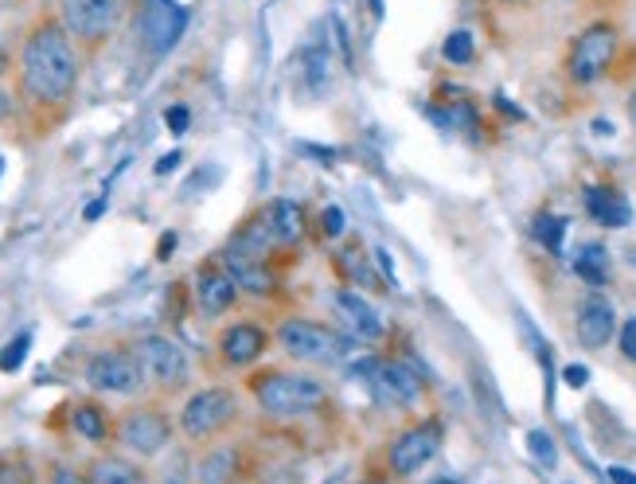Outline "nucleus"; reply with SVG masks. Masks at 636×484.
<instances>
[{"label":"nucleus","mask_w":636,"mask_h":484,"mask_svg":"<svg viewBox=\"0 0 636 484\" xmlns=\"http://www.w3.org/2000/svg\"><path fill=\"white\" fill-rule=\"evenodd\" d=\"M86 484H149V476H144L129 458H114V453H109V458L90 461Z\"/></svg>","instance_id":"obj_20"},{"label":"nucleus","mask_w":636,"mask_h":484,"mask_svg":"<svg viewBox=\"0 0 636 484\" xmlns=\"http://www.w3.org/2000/svg\"><path fill=\"white\" fill-rule=\"evenodd\" d=\"M239 418V395L231 387H204L196 395H188L184 411H180V430L192 441H211Z\"/></svg>","instance_id":"obj_5"},{"label":"nucleus","mask_w":636,"mask_h":484,"mask_svg":"<svg viewBox=\"0 0 636 484\" xmlns=\"http://www.w3.org/2000/svg\"><path fill=\"white\" fill-rule=\"evenodd\" d=\"M27 348H32V332H20V336H12V341L4 344V352H0V371L9 376V371H20V368H24Z\"/></svg>","instance_id":"obj_28"},{"label":"nucleus","mask_w":636,"mask_h":484,"mask_svg":"<svg viewBox=\"0 0 636 484\" xmlns=\"http://www.w3.org/2000/svg\"><path fill=\"white\" fill-rule=\"evenodd\" d=\"M278 348L286 352L297 364H313V368H328V364H340L344 352H348V341L340 332L328 329L321 321H305V316H289V321L278 324L274 332Z\"/></svg>","instance_id":"obj_3"},{"label":"nucleus","mask_w":636,"mask_h":484,"mask_svg":"<svg viewBox=\"0 0 636 484\" xmlns=\"http://www.w3.org/2000/svg\"><path fill=\"white\" fill-rule=\"evenodd\" d=\"M628 262H633V266H636V246H633V251H628Z\"/></svg>","instance_id":"obj_42"},{"label":"nucleus","mask_w":636,"mask_h":484,"mask_svg":"<svg viewBox=\"0 0 636 484\" xmlns=\"http://www.w3.org/2000/svg\"><path fill=\"white\" fill-rule=\"evenodd\" d=\"M574 274L586 281V286H605L610 281V254L601 242H586L582 251L574 254Z\"/></svg>","instance_id":"obj_23"},{"label":"nucleus","mask_w":636,"mask_h":484,"mask_svg":"<svg viewBox=\"0 0 636 484\" xmlns=\"http://www.w3.org/2000/svg\"><path fill=\"white\" fill-rule=\"evenodd\" d=\"M610 481L613 484H636V473H633V469H625V465H613L610 469Z\"/></svg>","instance_id":"obj_36"},{"label":"nucleus","mask_w":636,"mask_h":484,"mask_svg":"<svg viewBox=\"0 0 636 484\" xmlns=\"http://www.w3.org/2000/svg\"><path fill=\"white\" fill-rule=\"evenodd\" d=\"M528 453L543 469H555L558 465V446H555V438H551L547 430H531L528 434Z\"/></svg>","instance_id":"obj_27"},{"label":"nucleus","mask_w":636,"mask_h":484,"mask_svg":"<svg viewBox=\"0 0 636 484\" xmlns=\"http://www.w3.org/2000/svg\"><path fill=\"white\" fill-rule=\"evenodd\" d=\"M0 172H4V157H0Z\"/></svg>","instance_id":"obj_45"},{"label":"nucleus","mask_w":636,"mask_h":484,"mask_svg":"<svg viewBox=\"0 0 636 484\" xmlns=\"http://www.w3.org/2000/svg\"><path fill=\"white\" fill-rule=\"evenodd\" d=\"M102 211H106V196H102V199H94V204L86 207V219H99Z\"/></svg>","instance_id":"obj_39"},{"label":"nucleus","mask_w":636,"mask_h":484,"mask_svg":"<svg viewBox=\"0 0 636 484\" xmlns=\"http://www.w3.org/2000/svg\"><path fill=\"white\" fill-rule=\"evenodd\" d=\"M188 27V9L180 0H141L137 9V36H141V47L149 55H169L172 47L180 44Z\"/></svg>","instance_id":"obj_9"},{"label":"nucleus","mask_w":636,"mask_h":484,"mask_svg":"<svg viewBox=\"0 0 636 484\" xmlns=\"http://www.w3.org/2000/svg\"><path fill=\"white\" fill-rule=\"evenodd\" d=\"M188 122H192V114H188V106H169L164 110V126H169V134H188Z\"/></svg>","instance_id":"obj_31"},{"label":"nucleus","mask_w":636,"mask_h":484,"mask_svg":"<svg viewBox=\"0 0 636 484\" xmlns=\"http://www.w3.org/2000/svg\"><path fill=\"white\" fill-rule=\"evenodd\" d=\"M563 379H566V387H586V379H590V368H582V364H570V368L563 371Z\"/></svg>","instance_id":"obj_33"},{"label":"nucleus","mask_w":636,"mask_h":484,"mask_svg":"<svg viewBox=\"0 0 636 484\" xmlns=\"http://www.w3.org/2000/svg\"><path fill=\"white\" fill-rule=\"evenodd\" d=\"M269 348V332L254 321H239V324H227L219 332V356H223L227 368H251L266 356Z\"/></svg>","instance_id":"obj_13"},{"label":"nucleus","mask_w":636,"mask_h":484,"mask_svg":"<svg viewBox=\"0 0 636 484\" xmlns=\"http://www.w3.org/2000/svg\"><path fill=\"white\" fill-rule=\"evenodd\" d=\"M531 234H535V242H543L551 254H558L563 251V239H566V219L543 211V216H535V223H531Z\"/></svg>","instance_id":"obj_25"},{"label":"nucleus","mask_w":636,"mask_h":484,"mask_svg":"<svg viewBox=\"0 0 636 484\" xmlns=\"http://www.w3.org/2000/svg\"><path fill=\"white\" fill-rule=\"evenodd\" d=\"M258 216H262V223L269 227V234H274V242H278L281 251L293 246V242H301V234H305V207L293 204V199H286V196L269 199Z\"/></svg>","instance_id":"obj_18"},{"label":"nucleus","mask_w":636,"mask_h":484,"mask_svg":"<svg viewBox=\"0 0 636 484\" xmlns=\"http://www.w3.org/2000/svg\"><path fill=\"white\" fill-rule=\"evenodd\" d=\"M613 55H617V27L613 24H590L578 32V39L570 44L566 55V71L574 82H598L601 74L610 71Z\"/></svg>","instance_id":"obj_10"},{"label":"nucleus","mask_w":636,"mask_h":484,"mask_svg":"<svg viewBox=\"0 0 636 484\" xmlns=\"http://www.w3.org/2000/svg\"><path fill=\"white\" fill-rule=\"evenodd\" d=\"M192 289H196L199 313H207V316H223L227 309H234V301H239V293H242L219 258L204 262V266L196 269V286Z\"/></svg>","instance_id":"obj_14"},{"label":"nucleus","mask_w":636,"mask_h":484,"mask_svg":"<svg viewBox=\"0 0 636 484\" xmlns=\"http://www.w3.org/2000/svg\"><path fill=\"white\" fill-rule=\"evenodd\" d=\"M234 473H239V458H234V449H216V453H207V458L199 461L196 481L199 484H231Z\"/></svg>","instance_id":"obj_24"},{"label":"nucleus","mask_w":636,"mask_h":484,"mask_svg":"<svg viewBox=\"0 0 636 484\" xmlns=\"http://www.w3.org/2000/svg\"><path fill=\"white\" fill-rule=\"evenodd\" d=\"M508 4H528V0H508Z\"/></svg>","instance_id":"obj_43"},{"label":"nucleus","mask_w":636,"mask_h":484,"mask_svg":"<svg viewBox=\"0 0 636 484\" xmlns=\"http://www.w3.org/2000/svg\"><path fill=\"white\" fill-rule=\"evenodd\" d=\"M51 484H86V476H79V473H71V469H55V476H51Z\"/></svg>","instance_id":"obj_35"},{"label":"nucleus","mask_w":636,"mask_h":484,"mask_svg":"<svg viewBox=\"0 0 636 484\" xmlns=\"http://www.w3.org/2000/svg\"><path fill=\"white\" fill-rule=\"evenodd\" d=\"M332 306H336V313L344 316V324L356 332V341H383L386 324H383V316H379V309L371 306L363 293L340 289V293L332 297Z\"/></svg>","instance_id":"obj_16"},{"label":"nucleus","mask_w":636,"mask_h":484,"mask_svg":"<svg viewBox=\"0 0 636 484\" xmlns=\"http://www.w3.org/2000/svg\"><path fill=\"white\" fill-rule=\"evenodd\" d=\"M0 484H36V473L32 465L20 458H4L0 461Z\"/></svg>","instance_id":"obj_29"},{"label":"nucleus","mask_w":636,"mask_h":484,"mask_svg":"<svg viewBox=\"0 0 636 484\" xmlns=\"http://www.w3.org/2000/svg\"><path fill=\"white\" fill-rule=\"evenodd\" d=\"M180 161H184V153H180V149H176V153H164L161 161H157V176H169L172 169H180Z\"/></svg>","instance_id":"obj_34"},{"label":"nucleus","mask_w":636,"mask_h":484,"mask_svg":"<svg viewBox=\"0 0 636 484\" xmlns=\"http://www.w3.org/2000/svg\"><path fill=\"white\" fill-rule=\"evenodd\" d=\"M586 211L593 216V223L613 227V231L633 223V207H628V199L613 188H586Z\"/></svg>","instance_id":"obj_19"},{"label":"nucleus","mask_w":636,"mask_h":484,"mask_svg":"<svg viewBox=\"0 0 636 484\" xmlns=\"http://www.w3.org/2000/svg\"><path fill=\"white\" fill-rule=\"evenodd\" d=\"M430 484H453V481H430Z\"/></svg>","instance_id":"obj_44"},{"label":"nucleus","mask_w":636,"mask_h":484,"mask_svg":"<svg viewBox=\"0 0 636 484\" xmlns=\"http://www.w3.org/2000/svg\"><path fill=\"white\" fill-rule=\"evenodd\" d=\"M79 44L63 27L59 16H44L27 27L24 47H20V90L32 106H67L79 87Z\"/></svg>","instance_id":"obj_1"},{"label":"nucleus","mask_w":636,"mask_h":484,"mask_svg":"<svg viewBox=\"0 0 636 484\" xmlns=\"http://www.w3.org/2000/svg\"><path fill=\"white\" fill-rule=\"evenodd\" d=\"M251 395L274 418H301V414H313L328 403L321 379L301 376V371H258L251 379Z\"/></svg>","instance_id":"obj_2"},{"label":"nucleus","mask_w":636,"mask_h":484,"mask_svg":"<svg viewBox=\"0 0 636 484\" xmlns=\"http://www.w3.org/2000/svg\"><path fill=\"white\" fill-rule=\"evenodd\" d=\"M574 329H578V344H582V348L598 352L613 341V332H617V313H613V306L605 301V297L590 293L582 306H578V324H574Z\"/></svg>","instance_id":"obj_15"},{"label":"nucleus","mask_w":636,"mask_h":484,"mask_svg":"<svg viewBox=\"0 0 636 484\" xmlns=\"http://www.w3.org/2000/svg\"><path fill=\"white\" fill-rule=\"evenodd\" d=\"M114 438L134 458H157V453H164L172 446V422L161 406H134V411L117 418Z\"/></svg>","instance_id":"obj_8"},{"label":"nucleus","mask_w":636,"mask_h":484,"mask_svg":"<svg viewBox=\"0 0 636 484\" xmlns=\"http://www.w3.org/2000/svg\"><path fill=\"white\" fill-rule=\"evenodd\" d=\"M219 262L227 266V274H231L234 286H239L242 293L269 297L274 289H278V278H274V269H269V262L246 258V254H234V251H223V254H219Z\"/></svg>","instance_id":"obj_17"},{"label":"nucleus","mask_w":636,"mask_h":484,"mask_svg":"<svg viewBox=\"0 0 636 484\" xmlns=\"http://www.w3.org/2000/svg\"><path fill=\"white\" fill-rule=\"evenodd\" d=\"M172 246H176V234H164V239H161V246H157V258H169V254H172Z\"/></svg>","instance_id":"obj_37"},{"label":"nucleus","mask_w":636,"mask_h":484,"mask_svg":"<svg viewBox=\"0 0 636 484\" xmlns=\"http://www.w3.org/2000/svg\"><path fill=\"white\" fill-rule=\"evenodd\" d=\"M122 9H126V0H59V20H63L74 44L86 47V51H99L114 36Z\"/></svg>","instance_id":"obj_6"},{"label":"nucleus","mask_w":636,"mask_h":484,"mask_svg":"<svg viewBox=\"0 0 636 484\" xmlns=\"http://www.w3.org/2000/svg\"><path fill=\"white\" fill-rule=\"evenodd\" d=\"M617 344H621V356H625V359H633V364H636V316H628V321L621 324V336H617Z\"/></svg>","instance_id":"obj_32"},{"label":"nucleus","mask_w":636,"mask_h":484,"mask_svg":"<svg viewBox=\"0 0 636 484\" xmlns=\"http://www.w3.org/2000/svg\"><path fill=\"white\" fill-rule=\"evenodd\" d=\"M368 9H371V16H383V0H368Z\"/></svg>","instance_id":"obj_40"},{"label":"nucleus","mask_w":636,"mask_h":484,"mask_svg":"<svg viewBox=\"0 0 636 484\" xmlns=\"http://www.w3.org/2000/svg\"><path fill=\"white\" fill-rule=\"evenodd\" d=\"M134 356L137 364H141L144 371V383L157 387V391H164V395H176V391H184L192 379V364H188V352L180 348L172 336H161V332H144V336H137L134 344Z\"/></svg>","instance_id":"obj_4"},{"label":"nucleus","mask_w":636,"mask_h":484,"mask_svg":"<svg viewBox=\"0 0 636 484\" xmlns=\"http://www.w3.org/2000/svg\"><path fill=\"white\" fill-rule=\"evenodd\" d=\"M628 122H633V129H636V94L628 99Z\"/></svg>","instance_id":"obj_41"},{"label":"nucleus","mask_w":636,"mask_h":484,"mask_svg":"<svg viewBox=\"0 0 636 484\" xmlns=\"http://www.w3.org/2000/svg\"><path fill=\"white\" fill-rule=\"evenodd\" d=\"M82 379L99 395H137L144 387V371L137 364L134 348H99L86 359Z\"/></svg>","instance_id":"obj_7"},{"label":"nucleus","mask_w":636,"mask_h":484,"mask_svg":"<svg viewBox=\"0 0 636 484\" xmlns=\"http://www.w3.org/2000/svg\"><path fill=\"white\" fill-rule=\"evenodd\" d=\"M441 449V422H418L410 430H403L391 449H386V465L395 476H410L418 473L426 461H433V453Z\"/></svg>","instance_id":"obj_11"},{"label":"nucleus","mask_w":636,"mask_h":484,"mask_svg":"<svg viewBox=\"0 0 636 484\" xmlns=\"http://www.w3.org/2000/svg\"><path fill=\"white\" fill-rule=\"evenodd\" d=\"M301 79L309 94H324L332 82V51L324 44H313L301 51Z\"/></svg>","instance_id":"obj_22"},{"label":"nucleus","mask_w":636,"mask_h":484,"mask_svg":"<svg viewBox=\"0 0 636 484\" xmlns=\"http://www.w3.org/2000/svg\"><path fill=\"white\" fill-rule=\"evenodd\" d=\"M441 55H446V64H473V55H476V44H473V32H449L446 44H441Z\"/></svg>","instance_id":"obj_26"},{"label":"nucleus","mask_w":636,"mask_h":484,"mask_svg":"<svg viewBox=\"0 0 636 484\" xmlns=\"http://www.w3.org/2000/svg\"><path fill=\"white\" fill-rule=\"evenodd\" d=\"M356 376H363L379 395L391 399V403H398V406H414L421 399V379L414 376L406 364H398V359L371 356V359H363V364H356Z\"/></svg>","instance_id":"obj_12"},{"label":"nucleus","mask_w":636,"mask_h":484,"mask_svg":"<svg viewBox=\"0 0 636 484\" xmlns=\"http://www.w3.org/2000/svg\"><path fill=\"white\" fill-rule=\"evenodd\" d=\"M71 426H74V434H82V438L94 441V446L109 441V434H114V422H109V414L102 411L99 403H74Z\"/></svg>","instance_id":"obj_21"},{"label":"nucleus","mask_w":636,"mask_h":484,"mask_svg":"<svg viewBox=\"0 0 636 484\" xmlns=\"http://www.w3.org/2000/svg\"><path fill=\"white\" fill-rule=\"evenodd\" d=\"M9 114H12V94L9 90H0V122H4Z\"/></svg>","instance_id":"obj_38"},{"label":"nucleus","mask_w":636,"mask_h":484,"mask_svg":"<svg viewBox=\"0 0 636 484\" xmlns=\"http://www.w3.org/2000/svg\"><path fill=\"white\" fill-rule=\"evenodd\" d=\"M344 227H348V219H344V207H324V211H321V231H324V239H340Z\"/></svg>","instance_id":"obj_30"}]
</instances>
